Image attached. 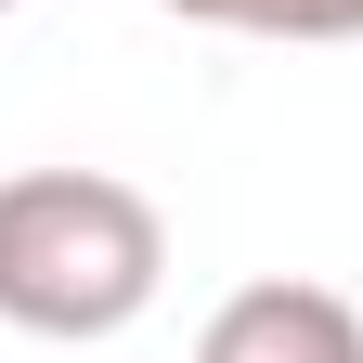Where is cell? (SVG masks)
Listing matches in <instances>:
<instances>
[{
    "instance_id": "6da1fadb",
    "label": "cell",
    "mask_w": 363,
    "mask_h": 363,
    "mask_svg": "<svg viewBox=\"0 0 363 363\" xmlns=\"http://www.w3.org/2000/svg\"><path fill=\"white\" fill-rule=\"evenodd\" d=\"M169 286V220L117 169H13L0 182V325L13 337H117Z\"/></svg>"
},
{
    "instance_id": "3957f363",
    "label": "cell",
    "mask_w": 363,
    "mask_h": 363,
    "mask_svg": "<svg viewBox=\"0 0 363 363\" xmlns=\"http://www.w3.org/2000/svg\"><path fill=\"white\" fill-rule=\"evenodd\" d=\"M169 13L220 39H363V0H169Z\"/></svg>"
},
{
    "instance_id": "7a4b0ae2",
    "label": "cell",
    "mask_w": 363,
    "mask_h": 363,
    "mask_svg": "<svg viewBox=\"0 0 363 363\" xmlns=\"http://www.w3.org/2000/svg\"><path fill=\"white\" fill-rule=\"evenodd\" d=\"M195 363H363V311L337 286H298V272H272V286H234L208 311Z\"/></svg>"
},
{
    "instance_id": "277c9868",
    "label": "cell",
    "mask_w": 363,
    "mask_h": 363,
    "mask_svg": "<svg viewBox=\"0 0 363 363\" xmlns=\"http://www.w3.org/2000/svg\"><path fill=\"white\" fill-rule=\"evenodd\" d=\"M0 13H13V0H0Z\"/></svg>"
}]
</instances>
